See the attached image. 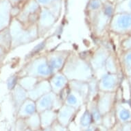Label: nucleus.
Here are the masks:
<instances>
[{
  "mask_svg": "<svg viewBox=\"0 0 131 131\" xmlns=\"http://www.w3.org/2000/svg\"><path fill=\"white\" fill-rule=\"evenodd\" d=\"M36 113H37L36 102L28 98L19 108L17 112V117L25 119Z\"/></svg>",
  "mask_w": 131,
  "mask_h": 131,
  "instance_id": "obj_15",
  "label": "nucleus"
},
{
  "mask_svg": "<svg viewBox=\"0 0 131 131\" xmlns=\"http://www.w3.org/2000/svg\"><path fill=\"white\" fill-rule=\"evenodd\" d=\"M11 5L8 0H0V31L8 28L12 20Z\"/></svg>",
  "mask_w": 131,
  "mask_h": 131,
  "instance_id": "obj_14",
  "label": "nucleus"
},
{
  "mask_svg": "<svg viewBox=\"0 0 131 131\" xmlns=\"http://www.w3.org/2000/svg\"><path fill=\"white\" fill-rule=\"evenodd\" d=\"M40 79L37 78L32 77L29 75L21 76L19 78V84L27 91H29L34 88V86L39 82Z\"/></svg>",
  "mask_w": 131,
  "mask_h": 131,
  "instance_id": "obj_20",
  "label": "nucleus"
},
{
  "mask_svg": "<svg viewBox=\"0 0 131 131\" xmlns=\"http://www.w3.org/2000/svg\"><path fill=\"white\" fill-rule=\"evenodd\" d=\"M80 123V126L84 128H86V127L90 126L93 124L92 115H91V114L88 108L85 110L83 114L82 115Z\"/></svg>",
  "mask_w": 131,
  "mask_h": 131,
  "instance_id": "obj_23",
  "label": "nucleus"
},
{
  "mask_svg": "<svg viewBox=\"0 0 131 131\" xmlns=\"http://www.w3.org/2000/svg\"><path fill=\"white\" fill-rule=\"evenodd\" d=\"M119 116H120V118L122 120H127L130 117V113L126 110H123V111H121L120 114H119Z\"/></svg>",
  "mask_w": 131,
  "mask_h": 131,
  "instance_id": "obj_29",
  "label": "nucleus"
},
{
  "mask_svg": "<svg viewBox=\"0 0 131 131\" xmlns=\"http://www.w3.org/2000/svg\"><path fill=\"white\" fill-rule=\"evenodd\" d=\"M84 131H94V128H93V126L91 125V126H90L84 128Z\"/></svg>",
  "mask_w": 131,
  "mask_h": 131,
  "instance_id": "obj_30",
  "label": "nucleus"
},
{
  "mask_svg": "<svg viewBox=\"0 0 131 131\" xmlns=\"http://www.w3.org/2000/svg\"><path fill=\"white\" fill-rule=\"evenodd\" d=\"M25 122L27 127L32 131H37L41 129L40 115L38 112L33 114L31 116L28 117V118L25 119Z\"/></svg>",
  "mask_w": 131,
  "mask_h": 131,
  "instance_id": "obj_21",
  "label": "nucleus"
},
{
  "mask_svg": "<svg viewBox=\"0 0 131 131\" xmlns=\"http://www.w3.org/2000/svg\"><path fill=\"white\" fill-rule=\"evenodd\" d=\"M58 95L62 98L64 104L70 106L78 110L81 107L82 104L86 102L83 97L77 92L70 89L68 86Z\"/></svg>",
  "mask_w": 131,
  "mask_h": 131,
  "instance_id": "obj_8",
  "label": "nucleus"
},
{
  "mask_svg": "<svg viewBox=\"0 0 131 131\" xmlns=\"http://www.w3.org/2000/svg\"><path fill=\"white\" fill-rule=\"evenodd\" d=\"M41 7H48L62 0H36Z\"/></svg>",
  "mask_w": 131,
  "mask_h": 131,
  "instance_id": "obj_26",
  "label": "nucleus"
},
{
  "mask_svg": "<svg viewBox=\"0 0 131 131\" xmlns=\"http://www.w3.org/2000/svg\"><path fill=\"white\" fill-rule=\"evenodd\" d=\"M116 13H131V0H123L115 8Z\"/></svg>",
  "mask_w": 131,
  "mask_h": 131,
  "instance_id": "obj_24",
  "label": "nucleus"
},
{
  "mask_svg": "<svg viewBox=\"0 0 131 131\" xmlns=\"http://www.w3.org/2000/svg\"><path fill=\"white\" fill-rule=\"evenodd\" d=\"M98 89L101 92L108 93L115 86V77L111 73H104L98 78Z\"/></svg>",
  "mask_w": 131,
  "mask_h": 131,
  "instance_id": "obj_16",
  "label": "nucleus"
},
{
  "mask_svg": "<svg viewBox=\"0 0 131 131\" xmlns=\"http://www.w3.org/2000/svg\"><path fill=\"white\" fill-rule=\"evenodd\" d=\"M69 88L84 97L86 102H88L89 84L88 82L80 80H69L68 84Z\"/></svg>",
  "mask_w": 131,
  "mask_h": 131,
  "instance_id": "obj_17",
  "label": "nucleus"
},
{
  "mask_svg": "<svg viewBox=\"0 0 131 131\" xmlns=\"http://www.w3.org/2000/svg\"><path fill=\"white\" fill-rule=\"evenodd\" d=\"M11 6H20L21 7L22 5L26 2V0H8Z\"/></svg>",
  "mask_w": 131,
  "mask_h": 131,
  "instance_id": "obj_27",
  "label": "nucleus"
},
{
  "mask_svg": "<svg viewBox=\"0 0 131 131\" xmlns=\"http://www.w3.org/2000/svg\"><path fill=\"white\" fill-rule=\"evenodd\" d=\"M71 52V50H55L45 52L47 62L54 73L62 71Z\"/></svg>",
  "mask_w": 131,
  "mask_h": 131,
  "instance_id": "obj_7",
  "label": "nucleus"
},
{
  "mask_svg": "<svg viewBox=\"0 0 131 131\" xmlns=\"http://www.w3.org/2000/svg\"><path fill=\"white\" fill-rule=\"evenodd\" d=\"M36 104L37 112L41 113L46 110H54L57 111L64 103L59 95L51 91L37 100Z\"/></svg>",
  "mask_w": 131,
  "mask_h": 131,
  "instance_id": "obj_6",
  "label": "nucleus"
},
{
  "mask_svg": "<svg viewBox=\"0 0 131 131\" xmlns=\"http://www.w3.org/2000/svg\"><path fill=\"white\" fill-rule=\"evenodd\" d=\"M48 80L52 92L58 95L60 94L64 89L67 88L69 81L62 71L54 73Z\"/></svg>",
  "mask_w": 131,
  "mask_h": 131,
  "instance_id": "obj_10",
  "label": "nucleus"
},
{
  "mask_svg": "<svg viewBox=\"0 0 131 131\" xmlns=\"http://www.w3.org/2000/svg\"><path fill=\"white\" fill-rule=\"evenodd\" d=\"M78 109L70 106L63 104L57 111L56 121L64 126H67L75 116Z\"/></svg>",
  "mask_w": 131,
  "mask_h": 131,
  "instance_id": "obj_11",
  "label": "nucleus"
},
{
  "mask_svg": "<svg viewBox=\"0 0 131 131\" xmlns=\"http://www.w3.org/2000/svg\"><path fill=\"white\" fill-rule=\"evenodd\" d=\"M19 76L17 74V73H15L11 74L9 77L6 80V87L9 91H10L15 88V86L17 84H19Z\"/></svg>",
  "mask_w": 131,
  "mask_h": 131,
  "instance_id": "obj_25",
  "label": "nucleus"
},
{
  "mask_svg": "<svg viewBox=\"0 0 131 131\" xmlns=\"http://www.w3.org/2000/svg\"><path fill=\"white\" fill-rule=\"evenodd\" d=\"M8 28L12 41L11 50L39 39L37 24L24 25L17 18L14 17L12 18Z\"/></svg>",
  "mask_w": 131,
  "mask_h": 131,
  "instance_id": "obj_2",
  "label": "nucleus"
},
{
  "mask_svg": "<svg viewBox=\"0 0 131 131\" xmlns=\"http://www.w3.org/2000/svg\"><path fill=\"white\" fill-rule=\"evenodd\" d=\"M104 3L101 0H89L86 6V12L87 15H93L99 12L103 6Z\"/></svg>",
  "mask_w": 131,
  "mask_h": 131,
  "instance_id": "obj_22",
  "label": "nucleus"
},
{
  "mask_svg": "<svg viewBox=\"0 0 131 131\" xmlns=\"http://www.w3.org/2000/svg\"><path fill=\"white\" fill-rule=\"evenodd\" d=\"M11 41L10 34L9 28H7L4 30L0 31V47L6 50L8 53L11 51Z\"/></svg>",
  "mask_w": 131,
  "mask_h": 131,
  "instance_id": "obj_19",
  "label": "nucleus"
},
{
  "mask_svg": "<svg viewBox=\"0 0 131 131\" xmlns=\"http://www.w3.org/2000/svg\"><path fill=\"white\" fill-rule=\"evenodd\" d=\"M51 91L49 80H40L39 82L34 86V88L28 91V98L36 102L43 95L46 94Z\"/></svg>",
  "mask_w": 131,
  "mask_h": 131,
  "instance_id": "obj_12",
  "label": "nucleus"
},
{
  "mask_svg": "<svg viewBox=\"0 0 131 131\" xmlns=\"http://www.w3.org/2000/svg\"><path fill=\"white\" fill-rule=\"evenodd\" d=\"M8 54V53L6 50H4L3 48L0 47V67H2L3 62H4V60L5 58Z\"/></svg>",
  "mask_w": 131,
  "mask_h": 131,
  "instance_id": "obj_28",
  "label": "nucleus"
},
{
  "mask_svg": "<svg viewBox=\"0 0 131 131\" xmlns=\"http://www.w3.org/2000/svg\"><path fill=\"white\" fill-rule=\"evenodd\" d=\"M41 8L36 0H26L16 18L24 25L37 24Z\"/></svg>",
  "mask_w": 131,
  "mask_h": 131,
  "instance_id": "obj_5",
  "label": "nucleus"
},
{
  "mask_svg": "<svg viewBox=\"0 0 131 131\" xmlns=\"http://www.w3.org/2000/svg\"><path fill=\"white\" fill-rule=\"evenodd\" d=\"M62 1L48 7H41L37 22L39 38L43 37L53 28L60 16Z\"/></svg>",
  "mask_w": 131,
  "mask_h": 131,
  "instance_id": "obj_4",
  "label": "nucleus"
},
{
  "mask_svg": "<svg viewBox=\"0 0 131 131\" xmlns=\"http://www.w3.org/2000/svg\"><path fill=\"white\" fill-rule=\"evenodd\" d=\"M41 128L51 126L56 121L57 111L54 110H46L39 113Z\"/></svg>",
  "mask_w": 131,
  "mask_h": 131,
  "instance_id": "obj_18",
  "label": "nucleus"
},
{
  "mask_svg": "<svg viewBox=\"0 0 131 131\" xmlns=\"http://www.w3.org/2000/svg\"><path fill=\"white\" fill-rule=\"evenodd\" d=\"M61 71L69 80L88 82L95 76L88 58L73 51L69 54Z\"/></svg>",
  "mask_w": 131,
  "mask_h": 131,
  "instance_id": "obj_1",
  "label": "nucleus"
},
{
  "mask_svg": "<svg viewBox=\"0 0 131 131\" xmlns=\"http://www.w3.org/2000/svg\"><path fill=\"white\" fill-rule=\"evenodd\" d=\"M17 73L19 77L29 75L40 80H48L54 74V71L47 62L45 53H43L27 60Z\"/></svg>",
  "mask_w": 131,
  "mask_h": 131,
  "instance_id": "obj_3",
  "label": "nucleus"
},
{
  "mask_svg": "<svg viewBox=\"0 0 131 131\" xmlns=\"http://www.w3.org/2000/svg\"><path fill=\"white\" fill-rule=\"evenodd\" d=\"M102 2L103 3H105V2H108V0H101Z\"/></svg>",
  "mask_w": 131,
  "mask_h": 131,
  "instance_id": "obj_31",
  "label": "nucleus"
},
{
  "mask_svg": "<svg viewBox=\"0 0 131 131\" xmlns=\"http://www.w3.org/2000/svg\"><path fill=\"white\" fill-rule=\"evenodd\" d=\"M107 58L108 57L105 50L101 47H99L96 50H95L88 58L89 62L94 73L95 77L100 70L104 69L106 60Z\"/></svg>",
  "mask_w": 131,
  "mask_h": 131,
  "instance_id": "obj_9",
  "label": "nucleus"
},
{
  "mask_svg": "<svg viewBox=\"0 0 131 131\" xmlns=\"http://www.w3.org/2000/svg\"><path fill=\"white\" fill-rule=\"evenodd\" d=\"M10 93L13 108L15 111L17 112L19 108L28 98V91L22 88L19 84H17L13 90L10 91Z\"/></svg>",
  "mask_w": 131,
  "mask_h": 131,
  "instance_id": "obj_13",
  "label": "nucleus"
}]
</instances>
